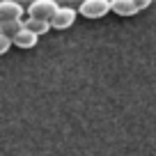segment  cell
I'll return each mask as SVG.
<instances>
[{
	"instance_id": "6",
	"label": "cell",
	"mask_w": 156,
	"mask_h": 156,
	"mask_svg": "<svg viewBox=\"0 0 156 156\" xmlns=\"http://www.w3.org/2000/svg\"><path fill=\"white\" fill-rule=\"evenodd\" d=\"M37 41H39V37L34 32H30V30H25V28H21L12 37V44H16L19 48H32V46H37Z\"/></svg>"
},
{
	"instance_id": "1",
	"label": "cell",
	"mask_w": 156,
	"mask_h": 156,
	"mask_svg": "<svg viewBox=\"0 0 156 156\" xmlns=\"http://www.w3.org/2000/svg\"><path fill=\"white\" fill-rule=\"evenodd\" d=\"M149 7V0H110V12L119 16H133Z\"/></svg>"
},
{
	"instance_id": "5",
	"label": "cell",
	"mask_w": 156,
	"mask_h": 156,
	"mask_svg": "<svg viewBox=\"0 0 156 156\" xmlns=\"http://www.w3.org/2000/svg\"><path fill=\"white\" fill-rule=\"evenodd\" d=\"M23 16V7L16 0H0V21H12Z\"/></svg>"
},
{
	"instance_id": "3",
	"label": "cell",
	"mask_w": 156,
	"mask_h": 156,
	"mask_svg": "<svg viewBox=\"0 0 156 156\" xmlns=\"http://www.w3.org/2000/svg\"><path fill=\"white\" fill-rule=\"evenodd\" d=\"M55 9H58V2H55V0H34V2H30L28 14L32 16V19L51 21V16L55 14Z\"/></svg>"
},
{
	"instance_id": "8",
	"label": "cell",
	"mask_w": 156,
	"mask_h": 156,
	"mask_svg": "<svg viewBox=\"0 0 156 156\" xmlns=\"http://www.w3.org/2000/svg\"><path fill=\"white\" fill-rule=\"evenodd\" d=\"M23 28V21L21 19H12V21H0V34H5V37H14L19 30Z\"/></svg>"
},
{
	"instance_id": "4",
	"label": "cell",
	"mask_w": 156,
	"mask_h": 156,
	"mask_svg": "<svg viewBox=\"0 0 156 156\" xmlns=\"http://www.w3.org/2000/svg\"><path fill=\"white\" fill-rule=\"evenodd\" d=\"M73 21H76V9H71V7H58L55 14L51 16V28L64 30L69 25H73Z\"/></svg>"
},
{
	"instance_id": "9",
	"label": "cell",
	"mask_w": 156,
	"mask_h": 156,
	"mask_svg": "<svg viewBox=\"0 0 156 156\" xmlns=\"http://www.w3.org/2000/svg\"><path fill=\"white\" fill-rule=\"evenodd\" d=\"M9 46H12V39L5 37V34H0V55H5L9 51Z\"/></svg>"
},
{
	"instance_id": "7",
	"label": "cell",
	"mask_w": 156,
	"mask_h": 156,
	"mask_svg": "<svg viewBox=\"0 0 156 156\" xmlns=\"http://www.w3.org/2000/svg\"><path fill=\"white\" fill-rule=\"evenodd\" d=\"M23 28L25 30H30V32H34L39 37V34H44V32H48V28H51V21H44V19H25L23 21Z\"/></svg>"
},
{
	"instance_id": "2",
	"label": "cell",
	"mask_w": 156,
	"mask_h": 156,
	"mask_svg": "<svg viewBox=\"0 0 156 156\" xmlns=\"http://www.w3.org/2000/svg\"><path fill=\"white\" fill-rule=\"evenodd\" d=\"M78 12L85 19H101L110 12V0H83Z\"/></svg>"
}]
</instances>
